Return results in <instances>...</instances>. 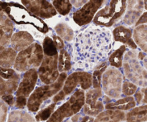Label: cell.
Returning <instances> with one entry per match:
<instances>
[{
    "label": "cell",
    "instance_id": "d590c367",
    "mask_svg": "<svg viewBox=\"0 0 147 122\" xmlns=\"http://www.w3.org/2000/svg\"><path fill=\"white\" fill-rule=\"evenodd\" d=\"M8 111V106L0 99V122H6Z\"/></svg>",
    "mask_w": 147,
    "mask_h": 122
},
{
    "label": "cell",
    "instance_id": "83f0119b",
    "mask_svg": "<svg viewBox=\"0 0 147 122\" xmlns=\"http://www.w3.org/2000/svg\"><path fill=\"white\" fill-rule=\"evenodd\" d=\"M7 122H35V121L27 112L15 110L9 113Z\"/></svg>",
    "mask_w": 147,
    "mask_h": 122
},
{
    "label": "cell",
    "instance_id": "f35d334b",
    "mask_svg": "<svg viewBox=\"0 0 147 122\" xmlns=\"http://www.w3.org/2000/svg\"><path fill=\"white\" fill-rule=\"evenodd\" d=\"M147 23V11H145L143 14L141 15V17H139V19L138 20V21L136 22L135 26L138 27L139 25H142V24H145Z\"/></svg>",
    "mask_w": 147,
    "mask_h": 122
},
{
    "label": "cell",
    "instance_id": "b9f144b4",
    "mask_svg": "<svg viewBox=\"0 0 147 122\" xmlns=\"http://www.w3.org/2000/svg\"><path fill=\"white\" fill-rule=\"evenodd\" d=\"M70 3H71L72 6H74L76 8H80V7H83L85 4L88 2V1H86V0H80V1H76V0H73V1H70Z\"/></svg>",
    "mask_w": 147,
    "mask_h": 122
},
{
    "label": "cell",
    "instance_id": "52a82bcc",
    "mask_svg": "<svg viewBox=\"0 0 147 122\" xmlns=\"http://www.w3.org/2000/svg\"><path fill=\"white\" fill-rule=\"evenodd\" d=\"M85 103V92L78 88L70 98L53 112L47 122H63L65 118L77 114Z\"/></svg>",
    "mask_w": 147,
    "mask_h": 122
},
{
    "label": "cell",
    "instance_id": "484cf974",
    "mask_svg": "<svg viewBox=\"0 0 147 122\" xmlns=\"http://www.w3.org/2000/svg\"><path fill=\"white\" fill-rule=\"evenodd\" d=\"M126 51V47L125 44H122L121 46L116 49L115 51L111 53L109 57V63L111 67L115 68H120L123 65V60L124 53Z\"/></svg>",
    "mask_w": 147,
    "mask_h": 122
},
{
    "label": "cell",
    "instance_id": "8fae6325",
    "mask_svg": "<svg viewBox=\"0 0 147 122\" xmlns=\"http://www.w3.org/2000/svg\"><path fill=\"white\" fill-rule=\"evenodd\" d=\"M101 88L88 90L85 94V103L83 105V113L86 116H97L105 109L101 98L103 96Z\"/></svg>",
    "mask_w": 147,
    "mask_h": 122
},
{
    "label": "cell",
    "instance_id": "6da1fadb",
    "mask_svg": "<svg viewBox=\"0 0 147 122\" xmlns=\"http://www.w3.org/2000/svg\"><path fill=\"white\" fill-rule=\"evenodd\" d=\"M111 30L91 24L79 32L73 40L72 65L76 70L88 72L105 62L112 49Z\"/></svg>",
    "mask_w": 147,
    "mask_h": 122
},
{
    "label": "cell",
    "instance_id": "8d00e7d4",
    "mask_svg": "<svg viewBox=\"0 0 147 122\" xmlns=\"http://www.w3.org/2000/svg\"><path fill=\"white\" fill-rule=\"evenodd\" d=\"M1 99L7 106H12L15 103V97L12 94L4 95V96H1Z\"/></svg>",
    "mask_w": 147,
    "mask_h": 122
},
{
    "label": "cell",
    "instance_id": "5b68a950",
    "mask_svg": "<svg viewBox=\"0 0 147 122\" xmlns=\"http://www.w3.org/2000/svg\"><path fill=\"white\" fill-rule=\"evenodd\" d=\"M44 57L42 47L39 43L34 42L30 47L19 52L16 57L14 69L19 73H25L30 69L40 67Z\"/></svg>",
    "mask_w": 147,
    "mask_h": 122
},
{
    "label": "cell",
    "instance_id": "9c48e42d",
    "mask_svg": "<svg viewBox=\"0 0 147 122\" xmlns=\"http://www.w3.org/2000/svg\"><path fill=\"white\" fill-rule=\"evenodd\" d=\"M86 90L92 87V74L88 72L76 71L71 73L65 80L62 90L65 96L73 93L77 87Z\"/></svg>",
    "mask_w": 147,
    "mask_h": 122
},
{
    "label": "cell",
    "instance_id": "1f68e13d",
    "mask_svg": "<svg viewBox=\"0 0 147 122\" xmlns=\"http://www.w3.org/2000/svg\"><path fill=\"white\" fill-rule=\"evenodd\" d=\"M55 106L56 103H51L50 105H49L48 106H47V107L45 108V109H42L41 111H40L35 116L36 121L40 122L48 120L49 118L51 116V115L53 114V112H54Z\"/></svg>",
    "mask_w": 147,
    "mask_h": 122
},
{
    "label": "cell",
    "instance_id": "f546056e",
    "mask_svg": "<svg viewBox=\"0 0 147 122\" xmlns=\"http://www.w3.org/2000/svg\"><path fill=\"white\" fill-rule=\"evenodd\" d=\"M42 47L44 55L51 57V56L58 55V52H57V48H56L55 44L53 39L50 38V37H45Z\"/></svg>",
    "mask_w": 147,
    "mask_h": 122
},
{
    "label": "cell",
    "instance_id": "5bb4252c",
    "mask_svg": "<svg viewBox=\"0 0 147 122\" xmlns=\"http://www.w3.org/2000/svg\"><path fill=\"white\" fill-rule=\"evenodd\" d=\"M38 80L37 69H30L24 73L16 91L15 98L27 100L28 98L34 90Z\"/></svg>",
    "mask_w": 147,
    "mask_h": 122
},
{
    "label": "cell",
    "instance_id": "277c9868",
    "mask_svg": "<svg viewBox=\"0 0 147 122\" xmlns=\"http://www.w3.org/2000/svg\"><path fill=\"white\" fill-rule=\"evenodd\" d=\"M4 12L16 24H30L43 34H46L49 31L48 26L42 20L30 13L18 3H8Z\"/></svg>",
    "mask_w": 147,
    "mask_h": 122
},
{
    "label": "cell",
    "instance_id": "2e32d148",
    "mask_svg": "<svg viewBox=\"0 0 147 122\" xmlns=\"http://www.w3.org/2000/svg\"><path fill=\"white\" fill-rule=\"evenodd\" d=\"M126 14L123 17V23L131 26L136 24L144 11V1H126Z\"/></svg>",
    "mask_w": 147,
    "mask_h": 122
},
{
    "label": "cell",
    "instance_id": "60d3db41",
    "mask_svg": "<svg viewBox=\"0 0 147 122\" xmlns=\"http://www.w3.org/2000/svg\"><path fill=\"white\" fill-rule=\"evenodd\" d=\"M6 95V80L0 77V96Z\"/></svg>",
    "mask_w": 147,
    "mask_h": 122
},
{
    "label": "cell",
    "instance_id": "ffe728a7",
    "mask_svg": "<svg viewBox=\"0 0 147 122\" xmlns=\"http://www.w3.org/2000/svg\"><path fill=\"white\" fill-rule=\"evenodd\" d=\"M126 120L125 112L119 110H106L99 113L93 122H120Z\"/></svg>",
    "mask_w": 147,
    "mask_h": 122
},
{
    "label": "cell",
    "instance_id": "cb8c5ba5",
    "mask_svg": "<svg viewBox=\"0 0 147 122\" xmlns=\"http://www.w3.org/2000/svg\"><path fill=\"white\" fill-rule=\"evenodd\" d=\"M17 53L11 47H7L0 53V66L4 68H11L14 65Z\"/></svg>",
    "mask_w": 147,
    "mask_h": 122
},
{
    "label": "cell",
    "instance_id": "7c38bea8",
    "mask_svg": "<svg viewBox=\"0 0 147 122\" xmlns=\"http://www.w3.org/2000/svg\"><path fill=\"white\" fill-rule=\"evenodd\" d=\"M103 2L102 0L88 1L86 4L73 13V19L75 22L79 26L86 25L91 22Z\"/></svg>",
    "mask_w": 147,
    "mask_h": 122
},
{
    "label": "cell",
    "instance_id": "f6af8a7d",
    "mask_svg": "<svg viewBox=\"0 0 147 122\" xmlns=\"http://www.w3.org/2000/svg\"><path fill=\"white\" fill-rule=\"evenodd\" d=\"M146 56V55L145 54V53H144V52H139V53H138L137 55L138 60H139V61H142Z\"/></svg>",
    "mask_w": 147,
    "mask_h": 122
},
{
    "label": "cell",
    "instance_id": "ab89813d",
    "mask_svg": "<svg viewBox=\"0 0 147 122\" xmlns=\"http://www.w3.org/2000/svg\"><path fill=\"white\" fill-rule=\"evenodd\" d=\"M65 93H63V90H60V91L58 92V93H57V94L55 95V96H54V97H53V103H57V102H59V101H60V100H63V99L65 98Z\"/></svg>",
    "mask_w": 147,
    "mask_h": 122
},
{
    "label": "cell",
    "instance_id": "30bf717a",
    "mask_svg": "<svg viewBox=\"0 0 147 122\" xmlns=\"http://www.w3.org/2000/svg\"><path fill=\"white\" fill-rule=\"evenodd\" d=\"M57 58L58 55L51 57L44 55L37 73L40 80L45 85L55 83L60 76V73L57 69Z\"/></svg>",
    "mask_w": 147,
    "mask_h": 122
},
{
    "label": "cell",
    "instance_id": "bcb514c9",
    "mask_svg": "<svg viewBox=\"0 0 147 122\" xmlns=\"http://www.w3.org/2000/svg\"><path fill=\"white\" fill-rule=\"evenodd\" d=\"M79 119H80V115L78 114L77 113V114L73 116V117H72V119H71V121L73 122H78V121Z\"/></svg>",
    "mask_w": 147,
    "mask_h": 122
},
{
    "label": "cell",
    "instance_id": "d6986e66",
    "mask_svg": "<svg viewBox=\"0 0 147 122\" xmlns=\"http://www.w3.org/2000/svg\"><path fill=\"white\" fill-rule=\"evenodd\" d=\"M136 105L134 98L132 96H128L118 99L116 101L107 103L105 105V109L106 110H119L123 111L134 109Z\"/></svg>",
    "mask_w": 147,
    "mask_h": 122
},
{
    "label": "cell",
    "instance_id": "603a6c76",
    "mask_svg": "<svg viewBox=\"0 0 147 122\" xmlns=\"http://www.w3.org/2000/svg\"><path fill=\"white\" fill-rule=\"evenodd\" d=\"M72 60L71 55L66 49L63 48L60 50L57 58V69L59 73H66L71 70Z\"/></svg>",
    "mask_w": 147,
    "mask_h": 122
},
{
    "label": "cell",
    "instance_id": "4fadbf2b",
    "mask_svg": "<svg viewBox=\"0 0 147 122\" xmlns=\"http://www.w3.org/2000/svg\"><path fill=\"white\" fill-rule=\"evenodd\" d=\"M25 9L40 19H49L57 15V11L53 4L48 1L43 0H22L21 1Z\"/></svg>",
    "mask_w": 147,
    "mask_h": 122
},
{
    "label": "cell",
    "instance_id": "7dc6e473",
    "mask_svg": "<svg viewBox=\"0 0 147 122\" xmlns=\"http://www.w3.org/2000/svg\"><path fill=\"white\" fill-rule=\"evenodd\" d=\"M142 61H143V67L147 70V55L144 57V59Z\"/></svg>",
    "mask_w": 147,
    "mask_h": 122
},
{
    "label": "cell",
    "instance_id": "d6a6232c",
    "mask_svg": "<svg viewBox=\"0 0 147 122\" xmlns=\"http://www.w3.org/2000/svg\"><path fill=\"white\" fill-rule=\"evenodd\" d=\"M137 89L138 87L136 85L127 80V81L123 82L121 93L123 96L128 97V96H131L134 94L136 92V90H137Z\"/></svg>",
    "mask_w": 147,
    "mask_h": 122
},
{
    "label": "cell",
    "instance_id": "f1b7e54d",
    "mask_svg": "<svg viewBox=\"0 0 147 122\" xmlns=\"http://www.w3.org/2000/svg\"><path fill=\"white\" fill-rule=\"evenodd\" d=\"M53 6L57 12L63 16L68 14L71 11L73 6L68 0H62V1H53Z\"/></svg>",
    "mask_w": 147,
    "mask_h": 122
},
{
    "label": "cell",
    "instance_id": "ac0fdd59",
    "mask_svg": "<svg viewBox=\"0 0 147 122\" xmlns=\"http://www.w3.org/2000/svg\"><path fill=\"white\" fill-rule=\"evenodd\" d=\"M133 31L131 28L121 25L116 27L112 32V37L114 41L123 43L132 50H136L137 45L132 39Z\"/></svg>",
    "mask_w": 147,
    "mask_h": 122
},
{
    "label": "cell",
    "instance_id": "9a60e30c",
    "mask_svg": "<svg viewBox=\"0 0 147 122\" xmlns=\"http://www.w3.org/2000/svg\"><path fill=\"white\" fill-rule=\"evenodd\" d=\"M14 32V24L8 16L4 12H0V53L7 48Z\"/></svg>",
    "mask_w": 147,
    "mask_h": 122
},
{
    "label": "cell",
    "instance_id": "c3c4849f",
    "mask_svg": "<svg viewBox=\"0 0 147 122\" xmlns=\"http://www.w3.org/2000/svg\"><path fill=\"white\" fill-rule=\"evenodd\" d=\"M144 7L147 10V1H144Z\"/></svg>",
    "mask_w": 147,
    "mask_h": 122
},
{
    "label": "cell",
    "instance_id": "44dd1931",
    "mask_svg": "<svg viewBox=\"0 0 147 122\" xmlns=\"http://www.w3.org/2000/svg\"><path fill=\"white\" fill-rule=\"evenodd\" d=\"M126 122H146L147 105L134 107L126 114Z\"/></svg>",
    "mask_w": 147,
    "mask_h": 122
},
{
    "label": "cell",
    "instance_id": "7a4b0ae2",
    "mask_svg": "<svg viewBox=\"0 0 147 122\" xmlns=\"http://www.w3.org/2000/svg\"><path fill=\"white\" fill-rule=\"evenodd\" d=\"M67 77V73H62L55 83L50 85H43L36 88L27 99V109L30 112H37L43 102L55 96L62 90Z\"/></svg>",
    "mask_w": 147,
    "mask_h": 122
},
{
    "label": "cell",
    "instance_id": "4316f807",
    "mask_svg": "<svg viewBox=\"0 0 147 122\" xmlns=\"http://www.w3.org/2000/svg\"><path fill=\"white\" fill-rule=\"evenodd\" d=\"M109 65V62H103L95 67V70L92 74V86L93 88H99L101 86L102 75Z\"/></svg>",
    "mask_w": 147,
    "mask_h": 122
},
{
    "label": "cell",
    "instance_id": "d4e9b609",
    "mask_svg": "<svg viewBox=\"0 0 147 122\" xmlns=\"http://www.w3.org/2000/svg\"><path fill=\"white\" fill-rule=\"evenodd\" d=\"M55 30L57 35L62 40L66 42H71L74 40V31L73 29L65 22L58 23L55 27Z\"/></svg>",
    "mask_w": 147,
    "mask_h": 122
},
{
    "label": "cell",
    "instance_id": "681fc988",
    "mask_svg": "<svg viewBox=\"0 0 147 122\" xmlns=\"http://www.w3.org/2000/svg\"><path fill=\"white\" fill-rule=\"evenodd\" d=\"M146 122H147V121H146Z\"/></svg>",
    "mask_w": 147,
    "mask_h": 122
},
{
    "label": "cell",
    "instance_id": "e575fe53",
    "mask_svg": "<svg viewBox=\"0 0 147 122\" xmlns=\"http://www.w3.org/2000/svg\"><path fill=\"white\" fill-rule=\"evenodd\" d=\"M15 73L16 71L14 69L4 68V67L0 66V77L4 79V80H7L8 79L11 78Z\"/></svg>",
    "mask_w": 147,
    "mask_h": 122
},
{
    "label": "cell",
    "instance_id": "3957f363",
    "mask_svg": "<svg viewBox=\"0 0 147 122\" xmlns=\"http://www.w3.org/2000/svg\"><path fill=\"white\" fill-rule=\"evenodd\" d=\"M136 50L127 51L123 56V65L124 75L131 83L136 86L147 87V70L141 64Z\"/></svg>",
    "mask_w": 147,
    "mask_h": 122
},
{
    "label": "cell",
    "instance_id": "7bdbcfd3",
    "mask_svg": "<svg viewBox=\"0 0 147 122\" xmlns=\"http://www.w3.org/2000/svg\"><path fill=\"white\" fill-rule=\"evenodd\" d=\"M95 119L92 116H85L84 117H83L80 120V122H93L94 121Z\"/></svg>",
    "mask_w": 147,
    "mask_h": 122
},
{
    "label": "cell",
    "instance_id": "8992f818",
    "mask_svg": "<svg viewBox=\"0 0 147 122\" xmlns=\"http://www.w3.org/2000/svg\"><path fill=\"white\" fill-rule=\"evenodd\" d=\"M126 1L113 0L109 1L104 7L99 10L95 15L93 21L95 25L100 27H111L121 18L126 10Z\"/></svg>",
    "mask_w": 147,
    "mask_h": 122
},
{
    "label": "cell",
    "instance_id": "74e56055",
    "mask_svg": "<svg viewBox=\"0 0 147 122\" xmlns=\"http://www.w3.org/2000/svg\"><path fill=\"white\" fill-rule=\"evenodd\" d=\"M52 39H53L57 50H61L62 49L64 48V42H63V40L60 37H59L57 35H53Z\"/></svg>",
    "mask_w": 147,
    "mask_h": 122
},
{
    "label": "cell",
    "instance_id": "ee69618b",
    "mask_svg": "<svg viewBox=\"0 0 147 122\" xmlns=\"http://www.w3.org/2000/svg\"><path fill=\"white\" fill-rule=\"evenodd\" d=\"M7 6H8V3L0 1V12L4 11V10L7 7Z\"/></svg>",
    "mask_w": 147,
    "mask_h": 122
},
{
    "label": "cell",
    "instance_id": "e0dca14e",
    "mask_svg": "<svg viewBox=\"0 0 147 122\" xmlns=\"http://www.w3.org/2000/svg\"><path fill=\"white\" fill-rule=\"evenodd\" d=\"M34 37L30 32L19 31L13 33L10 40L11 47L16 52H21L34 43Z\"/></svg>",
    "mask_w": 147,
    "mask_h": 122
},
{
    "label": "cell",
    "instance_id": "836d02e7",
    "mask_svg": "<svg viewBox=\"0 0 147 122\" xmlns=\"http://www.w3.org/2000/svg\"><path fill=\"white\" fill-rule=\"evenodd\" d=\"M134 99L138 105H147V87L142 88L134 93Z\"/></svg>",
    "mask_w": 147,
    "mask_h": 122
},
{
    "label": "cell",
    "instance_id": "7402d4cb",
    "mask_svg": "<svg viewBox=\"0 0 147 122\" xmlns=\"http://www.w3.org/2000/svg\"><path fill=\"white\" fill-rule=\"evenodd\" d=\"M133 40L144 53H147V24L136 27L133 32Z\"/></svg>",
    "mask_w": 147,
    "mask_h": 122
},
{
    "label": "cell",
    "instance_id": "ba28073f",
    "mask_svg": "<svg viewBox=\"0 0 147 122\" xmlns=\"http://www.w3.org/2000/svg\"><path fill=\"white\" fill-rule=\"evenodd\" d=\"M123 75L118 68L109 67L102 75L101 89L106 97L111 99H119L122 96Z\"/></svg>",
    "mask_w": 147,
    "mask_h": 122
},
{
    "label": "cell",
    "instance_id": "4dcf8cb0",
    "mask_svg": "<svg viewBox=\"0 0 147 122\" xmlns=\"http://www.w3.org/2000/svg\"><path fill=\"white\" fill-rule=\"evenodd\" d=\"M20 82V75L15 73L11 78L6 80V95L12 94L17 91Z\"/></svg>",
    "mask_w": 147,
    "mask_h": 122
}]
</instances>
